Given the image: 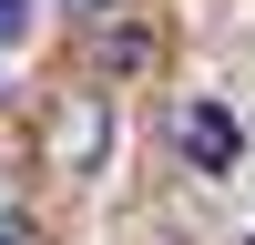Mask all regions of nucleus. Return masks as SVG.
Masks as SVG:
<instances>
[{"instance_id": "1", "label": "nucleus", "mask_w": 255, "mask_h": 245, "mask_svg": "<svg viewBox=\"0 0 255 245\" xmlns=\"http://www.w3.org/2000/svg\"><path fill=\"white\" fill-rule=\"evenodd\" d=\"M184 153H194L204 174H225V163H235V122H225L215 102H194V113H184Z\"/></svg>"}, {"instance_id": "2", "label": "nucleus", "mask_w": 255, "mask_h": 245, "mask_svg": "<svg viewBox=\"0 0 255 245\" xmlns=\"http://www.w3.org/2000/svg\"><path fill=\"white\" fill-rule=\"evenodd\" d=\"M20 31H31V0H0V51H10Z\"/></svg>"}]
</instances>
